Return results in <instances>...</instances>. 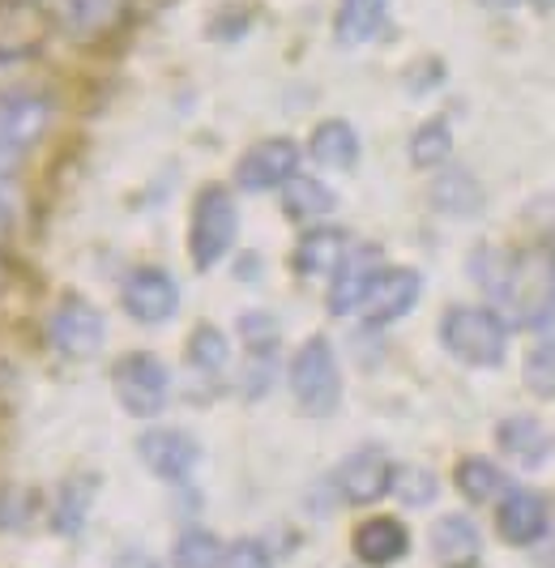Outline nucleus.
Segmentation results:
<instances>
[{
  "instance_id": "nucleus-1",
  "label": "nucleus",
  "mask_w": 555,
  "mask_h": 568,
  "mask_svg": "<svg viewBox=\"0 0 555 568\" xmlns=\"http://www.w3.org/2000/svg\"><path fill=\"white\" fill-rule=\"evenodd\" d=\"M441 342L453 359H462L471 368H500L504 351H508V325L492 308L453 304L441 316Z\"/></svg>"
},
{
  "instance_id": "nucleus-2",
  "label": "nucleus",
  "mask_w": 555,
  "mask_h": 568,
  "mask_svg": "<svg viewBox=\"0 0 555 568\" xmlns=\"http://www.w3.org/2000/svg\"><path fill=\"white\" fill-rule=\"evenodd\" d=\"M291 394L300 402V410L312 419H325L342 402V372H337V355L325 334L307 338L295 359H291Z\"/></svg>"
},
{
  "instance_id": "nucleus-3",
  "label": "nucleus",
  "mask_w": 555,
  "mask_h": 568,
  "mask_svg": "<svg viewBox=\"0 0 555 568\" xmlns=\"http://www.w3.org/2000/svg\"><path fill=\"white\" fill-rule=\"evenodd\" d=\"M235 235H240L235 197L222 184H205L193 201V227H189V253L196 270H214L235 248Z\"/></svg>"
},
{
  "instance_id": "nucleus-4",
  "label": "nucleus",
  "mask_w": 555,
  "mask_h": 568,
  "mask_svg": "<svg viewBox=\"0 0 555 568\" xmlns=\"http://www.w3.org/2000/svg\"><path fill=\"white\" fill-rule=\"evenodd\" d=\"M111 389H115V402L133 419H154V415H163L167 394H171V372H167V364L159 355L129 351L111 368Z\"/></svg>"
},
{
  "instance_id": "nucleus-5",
  "label": "nucleus",
  "mask_w": 555,
  "mask_h": 568,
  "mask_svg": "<svg viewBox=\"0 0 555 568\" xmlns=\"http://www.w3.org/2000/svg\"><path fill=\"white\" fill-rule=\"evenodd\" d=\"M43 338L64 359H90L108 342V321L85 295H60V304L43 321Z\"/></svg>"
},
{
  "instance_id": "nucleus-6",
  "label": "nucleus",
  "mask_w": 555,
  "mask_h": 568,
  "mask_svg": "<svg viewBox=\"0 0 555 568\" xmlns=\"http://www.w3.org/2000/svg\"><path fill=\"white\" fill-rule=\"evenodd\" d=\"M56 34H64L69 43H99L120 30L129 0H34Z\"/></svg>"
},
{
  "instance_id": "nucleus-7",
  "label": "nucleus",
  "mask_w": 555,
  "mask_h": 568,
  "mask_svg": "<svg viewBox=\"0 0 555 568\" xmlns=\"http://www.w3.org/2000/svg\"><path fill=\"white\" fill-rule=\"evenodd\" d=\"M138 457L154 479L184 484L196 470V462H201V445L189 432H180V427H150V432H141Z\"/></svg>"
},
{
  "instance_id": "nucleus-8",
  "label": "nucleus",
  "mask_w": 555,
  "mask_h": 568,
  "mask_svg": "<svg viewBox=\"0 0 555 568\" xmlns=\"http://www.w3.org/2000/svg\"><path fill=\"white\" fill-rule=\"evenodd\" d=\"M291 175H300V145L291 138H265L244 150V159L235 163V184L244 193H270L282 189Z\"/></svg>"
},
{
  "instance_id": "nucleus-9",
  "label": "nucleus",
  "mask_w": 555,
  "mask_h": 568,
  "mask_svg": "<svg viewBox=\"0 0 555 568\" xmlns=\"http://www.w3.org/2000/svg\"><path fill=\"white\" fill-rule=\"evenodd\" d=\"M120 304H124V313L133 316V321H141V325H163V321H171L175 308H180V286H175V278H171L167 270H159V265H141V270H133V274L124 278V286H120Z\"/></svg>"
},
{
  "instance_id": "nucleus-10",
  "label": "nucleus",
  "mask_w": 555,
  "mask_h": 568,
  "mask_svg": "<svg viewBox=\"0 0 555 568\" xmlns=\"http://www.w3.org/2000/svg\"><path fill=\"white\" fill-rule=\"evenodd\" d=\"M381 248L376 244H360V248H346V256L337 261V270H333V286H330V300H325V308L333 316H351L363 308V300H367V291L372 283L381 278Z\"/></svg>"
},
{
  "instance_id": "nucleus-11",
  "label": "nucleus",
  "mask_w": 555,
  "mask_h": 568,
  "mask_svg": "<svg viewBox=\"0 0 555 568\" xmlns=\"http://www.w3.org/2000/svg\"><path fill=\"white\" fill-rule=\"evenodd\" d=\"M52 34L48 13L34 0H0V57L34 60Z\"/></svg>"
},
{
  "instance_id": "nucleus-12",
  "label": "nucleus",
  "mask_w": 555,
  "mask_h": 568,
  "mask_svg": "<svg viewBox=\"0 0 555 568\" xmlns=\"http://www.w3.org/2000/svg\"><path fill=\"white\" fill-rule=\"evenodd\" d=\"M52 124L48 94H0V150L27 154Z\"/></svg>"
},
{
  "instance_id": "nucleus-13",
  "label": "nucleus",
  "mask_w": 555,
  "mask_h": 568,
  "mask_svg": "<svg viewBox=\"0 0 555 568\" xmlns=\"http://www.w3.org/2000/svg\"><path fill=\"white\" fill-rule=\"evenodd\" d=\"M418 295H423L418 270H406V265L381 270V278L372 283V291H367V300H363L360 313L372 329H381V325H393V321H402V316L411 313V308L418 304Z\"/></svg>"
},
{
  "instance_id": "nucleus-14",
  "label": "nucleus",
  "mask_w": 555,
  "mask_h": 568,
  "mask_svg": "<svg viewBox=\"0 0 555 568\" xmlns=\"http://www.w3.org/2000/svg\"><path fill=\"white\" fill-rule=\"evenodd\" d=\"M389 484H393V462L381 449H360L337 470V491L346 496V505H376L381 496H389Z\"/></svg>"
},
{
  "instance_id": "nucleus-15",
  "label": "nucleus",
  "mask_w": 555,
  "mask_h": 568,
  "mask_svg": "<svg viewBox=\"0 0 555 568\" xmlns=\"http://www.w3.org/2000/svg\"><path fill=\"white\" fill-rule=\"evenodd\" d=\"M351 547H355L360 565L389 568L411 551V535H406V526H402L397 517H372V521H363L360 530H355Z\"/></svg>"
},
{
  "instance_id": "nucleus-16",
  "label": "nucleus",
  "mask_w": 555,
  "mask_h": 568,
  "mask_svg": "<svg viewBox=\"0 0 555 568\" xmlns=\"http://www.w3.org/2000/svg\"><path fill=\"white\" fill-rule=\"evenodd\" d=\"M496 526L504 542L529 547L534 539H543V530H547V500L538 491H508L496 513Z\"/></svg>"
},
{
  "instance_id": "nucleus-17",
  "label": "nucleus",
  "mask_w": 555,
  "mask_h": 568,
  "mask_svg": "<svg viewBox=\"0 0 555 568\" xmlns=\"http://www.w3.org/2000/svg\"><path fill=\"white\" fill-rule=\"evenodd\" d=\"M432 556L441 568H478V556H483V542H478V530H474L471 517L462 513H448L432 526Z\"/></svg>"
},
{
  "instance_id": "nucleus-18",
  "label": "nucleus",
  "mask_w": 555,
  "mask_h": 568,
  "mask_svg": "<svg viewBox=\"0 0 555 568\" xmlns=\"http://www.w3.org/2000/svg\"><path fill=\"white\" fill-rule=\"evenodd\" d=\"M94 505V479L85 475H69L60 479L52 491V505H48V526H52L60 539H78Z\"/></svg>"
},
{
  "instance_id": "nucleus-19",
  "label": "nucleus",
  "mask_w": 555,
  "mask_h": 568,
  "mask_svg": "<svg viewBox=\"0 0 555 568\" xmlns=\"http://www.w3.org/2000/svg\"><path fill=\"white\" fill-rule=\"evenodd\" d=\"M342 256H346V231L307 227L304 240H300L295 253H291V265H295V274H304V278H321V274H333V270H337Z\"/></svg>"
},
{
  "instance_id": "nucleus-20",
  "label": "nucleus",
  "mask_w": 555,
  "mask_h": 568,
  "mask_svg": "<svg viewBox=\"0 0 555 568\" xmlns=\"http://www.w3.org/2000/svg\"><path fill=\"white\" fill-rule=\"evenodd\" d=\"M389 22V0H342L337 18H333V34L342 48H360L381 39V30Z\"/></svg>"
},
{
  "instance_id": "nucleus-21",
  "label": "nucleus",
  "mask_w": 555,
  "mask_h": 568,
  "mask_svg": "<svg viewBox=\"0 0 555 568\" xmlns=\"http://www.w3.org/2000/svg\"><path fill=\"white\" fill-rule=\"evenodd\" d=\"M307 154L321 163V168L333 171H351L360 163V133L346 124V120H321L312 142H307Z\"/></svg>"
},
{
  "instance_id": "nucleus-22",
  "label": "nucleus",
  "mask_w": 555,
  "mask_h": 568,
  "mask_svg": "<svg viewBox=\"0 0 555 568\" xmlns=\"http://www.w3.org/2000/svg\"><path fill=\"white\" fill-rule=\"evenodd\" d=\"M496 440L500 449L513 457V462H522V466H543V457L552 454V440H547V432L543 424L534 419V415H513V419H504L496 427Z\"/></svg>"
},
{
  "instance_id": "nucleus-23",
  "label": "nucleus",
  "mask_w": 555,
  "mask_h": 568,
  "mask_svg": "<svg viewBox=\"0 0 555 568\" xmlns=\"http://www.w3.org/2000/svg\"><path fill=\"white\" fill-rule=\"evenodd\" d=\"M333 197L330 184H321V180H312V175H291L286 184H282V210H286V219H295V223H316V219H325L333 214Z\"/></svg>"
},
{
  "instance_id": "nucleus-24",
  "label": "nucleus",
  "mask_w": 555,
  "mask_h": 568,
  "mask_svg": "<svg viewBox=\"0 0 555 568\" xmlns=\"http://www.w3.org/2000/svg\"><path fill=\"white\" fill-rule=\"evenodd\" d=\"M184 355H189V364H193L201 376H222L226 364H231V342L222 329L214 325H196L189 346H184Z\"/></svg>"
},
{
  "instance_id": "nucleus-25",
  "label": "nucleus",
  "mask_w": 555,
  "mask_h": 568,
  "mask_svg": "<svg viewBox=\"0 0 555 568\" xmlns=\"http://www.w3.org/2000/svg\"><path fill=\"white\" fill-rule=\"evenodd\" d=\"M448 154H453V129H448V120H423L415 129V138H411V163L418 171L427 168H444L448 163Z\"/></svg>"
},
{
  "instance_id": "nucleus-26",
  "label": "nucleus",
  "mask_w": 555,
  "mask_h": 568,
  "mask_svg": "<svg viewBox=\"0 0 555 568\" xmlns=\"http://www.w3.org/2000/svg\"><path fill=\"white\" fill-rule=\"evenodd\" d=\"M453 484H457V491L466 500L483 505V500H492L500 487H504V475H500L496 462H487V457H462L457 470H453Z\"/></svg>"
},
{
  "instance_id": "nucleus-27",
  "label": "nucleus",
  "mask_w": 555,
  "mask_h": 568,
  "mask_svg": "<svg viewBox=\"0 0 555 568\" xmlns=\"http://www.w3.org/2000/svg\"><path fill=\"white\" fill-rule=\"evenodd\" d=\"M222 547L210 530H201V526H189L175 547H171V565L175 568H222Z\"/></svg>"
},
{
  "instance_id": "nucleus-28",
  "label": "nucleus",
  "mask_w": 555,
  "mask_h": 568,
  "mask_svg": "<svg viewBox=\"0 0 555 568\" xmlns=\"http://www.w3.org/2000/svg\"><path fill=\"white\" fill-rule=\"evenodd\" d=\"M478 184L466 171H444L441 180L432 184V205L444 214H474L478 210Z\"/></svg>"
},
{
  "instance_id": "nucleus-29",
  "label": "nucleus",
  "mask_w": 555,
  "mask_h": 568,
  "mask_svg": "<svg viewBox=\"0 0 555 568\" xmlns=\"http://www.w3.org/2000/svg\"><path fill=\"white\" fill-rule=\"evenodd\" d=\"M389 491H393L402 505L423 509V505L436 500V475H432L427 466H393V484H389Z\"/></svg>"
},
{
  "instance_id": "nucleus-30",
  "label": "nucleus",
  "mask_w": 555,
  "mask_h": 568,
  "mask_svg": "<svg viewBox=\"0 0 555 568\" xmlns=\"http://www.w3.org/2000/svg\"><path fill=\"white\" fill-rule=\"evenodd\" d=\"M522 381H526L529 394L555 398V342H543L529 351L526 364H522Z\"/></svg>"
},
{
  "instance_id": "nucleus-31",
  "label": "nucleus",
  "mask_w": 555,
  "mask_h": 568,
  "mask_svg": "<svg viewBox=\"0 0 555 568\" xmlns=\"http://www.w3.org/2000/svg\"><path fill=\"white\" fill-rule=\"evenodd\" d=\"M240 338L249 342L252 359H270L278 346V321L270 313H244L240 316Z\"/></svg>"
},
{
  "instance_id": "nucleus-32",
  "label": "nucleus",
  "mask_w": 555,
  "mask_h": 568,
  "mask_svg": "<svg viewBox=\"0 0 555 568\" xmlns=\"http://www.w3.org/2000/svg\"><path fill=\"white\" fill-rule=\"evenodd\" d=\"M222 568H274V560L256 539H240L222 551Z\"/></svg>"
},
{
  "instance_id": "nucleus-33",
  "label": "nucleus",
  "mask_w": 555,
  "mask_h": 568,
  "mask_svg": "<svg viewBox=\"0 0 555 568\" xmlns=\"http://www.w3.org/2000/svg\"><path fill=\"white\" fill-rule=\"evenodd\" d=\"M552 265H555V256H552ZM534 329L543 334V342H555V278H552V295H547L543 313L534 316Z\"/></svg>"
},
{
  "instance_id": "nucleus-34",
  "label": "nucleus",
  "mask_w": 555,
  "mask_h": 568,
  "mask_svg": "<svg viewBox=\"0 0 555 568\" xmlns=\"http://www.w3.org/2000/svg\"><path fill=\"white\" fill-rule=\"evenodd\" d=\"M111 568H163L150 551H141V547H129V551H120L115 556V565Z\"/></svg>"
},
{
  "instance_id": "nucleus-35",
  "label": "nucleus",
  "mask_w": 555,
  "mask_h": 568,
  "mask_svg": "<svg viewBox=\"0 0 555 568\" xmlns=\"http://www.w3.org/2000/svg\"><path fill=\"white\" fill-rule=\"evenodd\" d=\"M18 223V210H13V201H9V189L0 184V244L9 240V231Z\"/></svg>"
},
{
  "instance_id": "nucleus-36",
  "label": "nucleus",
  "mask_w": 555,
  "mask_h": 568,
  "mask_svg": "<svg viewBox=\"0 0 555 568\" xmlns=\"http://www.w3.org/2000/svg\"><path fill=\"white\" fill-rule=\"evenodd\" d=\"M478 4H483V9H496V13H504V9H517L522 0H478Z\"/></svg>"
},
{
  "instance_id": "nucleus-37",
  "label": "nucleus",
  "mask_w": 555,
  "mask_h": 568,
  "mask_svg": "<svg viewBox=\"0 0 555 568\" xmlns=\"http://www.w3.org/2000/svg\"><path fill=\"white\" fill-rule=\"evenodd\" d=\"M9 278H13V270H9V261L0 256V295H4V286H9Z\"/></svg>"
},
{
  "instance_id": "nucleus-38",
  "label": "nucleus",
  "mask_w": 555,
  "mask_h": 568,
  "mask_svg": "<svg viewBox=\"0 0 555 568\" xmlns=\"http://www.w3.org/2000/svg\"><path fill=\"white\" fill-rule=\"evenodd\" d=\"M552 4H555V0H538V9H552Z\"/></svg>"
}]
</instances>
